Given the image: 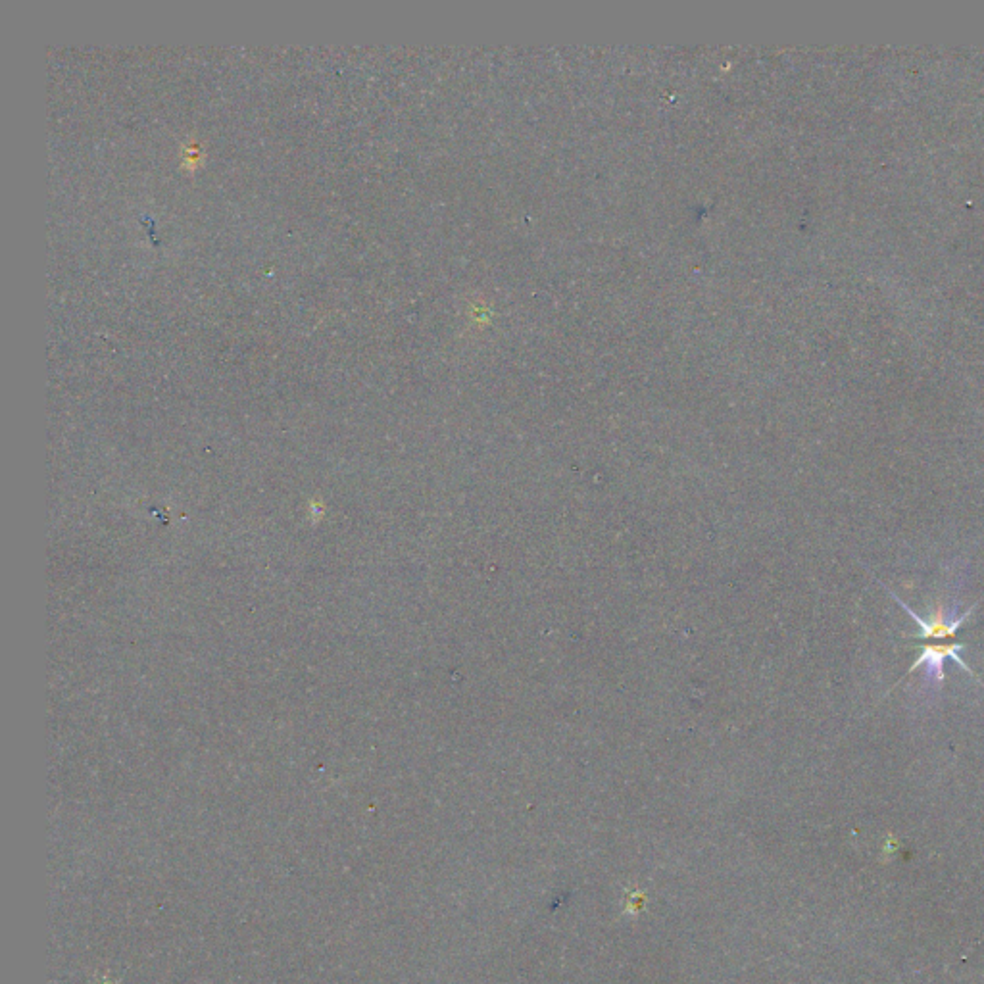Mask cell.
Masks as SVG:
<instances>
[{
  "label": "cell",
  "instance_id": "cell-1",
  "mask_svg": "<svg viewBox=\"0 0 984 984\" xmlns=\"http://www.w3.org/2000/svg\"><path fill=\"white\" fill-rule=\"evenodd\" d=\"M890 596H892V598H894V600H896V602H898V604H900V606H902V608H904V610H906V612H908V614L915 619V623L919 625V635H917V639H942V637H952V635H956V631H958L961 625H963V621H965L969 615L973 614V610H975V606H973V608H969L965 614L956 615V608H954V610H946V608H942V606H936L935 612L931 614L929 619H921V617L915 614L908 604H904V602H902V600H900L894 592H890Z\"/></svg>",
  "mask_w": 984,
  "mask_h": 984
},
{
  "label": "cell",
  "instance_id": "cell-2",
  "mask_svg": "<svg viewBox=\"0 0 984 984\" xmlns=\"http://www.w3.org/2000/svg\"><path fill=\"white\" fill-rule=\"evenodd\" d=\"M963 648H965V644H944V646L931 644V646H925V648H921V654H919L917 662L913 664L910 671L919 669V665H925L927 667L925 669L927 671V677L931 681H935V683H942L944 681V660L950 658V660H954L956 664L960 665L965 673H971L973 675V671L965 665V662L960 658V654H958Z\"/></svg>",
  "mask_w": 984,
  "mask_h": 984
}]
</instances>
